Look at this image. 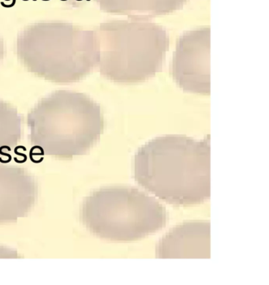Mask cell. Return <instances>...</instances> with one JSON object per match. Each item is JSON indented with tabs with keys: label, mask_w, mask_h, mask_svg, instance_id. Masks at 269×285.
<instances>
[{
	"label": "cell",
	"mask_w": 269,
	"mask_h": 285,
	"mask_svg": "<svg viewBox=\"0 0 269 285\" xmlns=\"http://www.w3.org/2000/svg\"><path fill=\"white\" fill-rule=\"evenodd\" d=\"M135 181L166 202L198 205L211 195V145L208 136L195 140L165 135L142 145L134 156Z\"/></svg>",
	"instance_id": "obj_1"
},
{
	"label": "cell",
	"mask_w": 269,
	"mask_h": 285,
	"mask_svg": "<svg viewBox=\"0 0 269 285\" xmlns=\"http://www.w3.org/2000/svg\"><path fill=\"white\" fill-rule=\"evenodd\" d=\"M103 70L115 82L130 85L149 80L161 71L169 49V35L147 19L115 21L105 28Z\"/></svg>",
	"instance_id": "obj_2"
},
{
	"label": "cell",
	"mask_w": 269,
	"mask_h": 285,
	"mask_svg": "<svg viewBox=\"0 0 269 285\" xmlns=\"http://www.w3.org/2000/svg\"><path fill=\"white\" fill-rule=\"evenodd\" d=\"M92 208L95 231L113 241L141 239L163 229L167 222L164 206L133 187L102 190L95 197Z\"/></svg>",
	"instance_id": "obj_3"
},
{
	"label": "cell",
	"mask_w": 269,
	"mask_h": 285,
	"mask_svg": "<svg viewBox=\"0 0 269 285\" xmlns=\"http://www.w3.org/2000/svg\"><path fill=\"white\" fill-rule=\"evenodd\" d=\"M171 73L185 92L210 95V27L186 31L178 38Z\"/></svg>",
	"instance_id": "obj_4"
},
{
	"label": "cell",
	"mask_w": 269,
	"mask_h": 285,
	"mask_svg": "<svg viewBox=\"0 0 269 285\" xmlns=\"http://www.w3.org/2000/svg\"><path fill=\"white\" fill-rule=\"evenodd\" d=\"M210 222L189 221L170 231L157 244L158 258H210Z\"/></svg>",
	"instance_id": "obj_5"
},
{
	"label": "cell",
	"mask_w": 269,
	"mask_h": 285,
	"mask_svg": "<svg viewBox=\"0 0 269 285\" xmlns=\"http://www.w3.org/2000/svg\"><path fill=\"white\" fill-rule=\"evenodd\" d=\"M188 0H102L107 11L128 18L147 19L181 10Z\"/></svg>",
	"instance_id": "obj_6"
},
{
	"label": "cell",
	"mask_w": 269,
	"mask_h": 285,
	"mask_svg": "<svg viewBox=\"0 0 269 285\" xmlns=\"http://www.w3.org/2000/svg\"><path fill=\"white\" fill-rule=\"evenodd\" d=\"M39 149L41 151V153H44V149H42V147H40V146H39V145H35V146H33L31 149H30V152H29V157H30V160H31V161L32 162H33V163H35V164H39V163H40V162H42L43 160H44V157H41L40 158V160H35L33 158V150L34 149Z\"/></svg>",
	"instance_id": "obj_7"
},
{
	"label": "cell",
	"mask_w": 269,
	"mask_h": 285,
	"mask_svg": "<svg viewBox=\"0 0 269 285\" xmlns=\"http://www.w3.org/2000/svg\"><path fill=\"white\" fill-rule=\"evenodd\" d=\"M18 149H22L24 151H26V148H25V146H22V145H19V146H17V147L14 149V153H15V154H17V155H18V156H23V157H24V160H21V161H22V163H25V161L27 160V156L25 155V154H24V153H18Z\"/></svg>",
	"instance_id": "obj_8"
},
{
	"label": "cell",
	"mask_w": 269,
	"mask_h": 285,
	"mask_svg": "<svg viewBox=\"0 0 269 285\" xmlns=\"http://www.w3.org/2000/svg\"><path fill=\"white\" fill-rule=\"evenodd\" d=\"M3 149H7L9 151H11V149H10L9 146H7V145H3V146H2V147H0V154H1V155H3V156H7V157L9 158V160H11V159H12V156H11V155L8 154V153H3V151H2Z\"/></svg>",
	"instance_id": "obj_9"
},
{
	"label": "cell",
	"mask_w": 269,
	"mask_h": 285,
	"mask_svg": "<svg viewBox=\"0 0 269 285\" xmlns=\"http://www.w3.org/2000/svg\"><path fill=\"white\" fill-rule=\"evenodd\" d=\"M15 3H16V0H13L12 3H11V4H10V5H6V4H5V3H4V2H1V5L3 6V7H5V8H11L15 5Z\"/></svg>",
	"instance_id": "obj_10"
},
{
	"label": "cell",
	"mask_w": 269,
	"mask_h": 285,
	"mask_svg": "<svg viewBox=\"0 0 269 285\" xmlns=\"http://www.w3.org/2000/svg\"><path fill=\"white\" fill-rule=\"evenodd\" d=\"M42 1H50V0H42Z\"/></svg>",
	"instance_id": "obj_11"
},
{
	"label": "cell",
	"mask_w": 269,
	"mask_h": 285,
	"mask_svg": "<svg viewBox=\"0 0 269 285\" xmlns=\"http://www.w3.org/2000/svg\"><path fill=\"white\" fill-rule=\"evenodd\" d=\"M60 1H67V0H60Z\"/></svg>",
	"instance_id": "obj_12"
},
{
	"label": "cell",
	"mask_w": 269,
	"mask_h": 285,
	"mask_svg": "<svg viewBox=\"0 0 269 285\" xmlns=\"http://www.w3.org/2000/svg\"><path fill=\"white\" fill-rule=\"evenodd\" d=\"M5 1H10V0H5Z\"/></svg>",
	"instance_id": "obj_13"
},
{
	"label": "cell",
	"mask_w": 269,
	"mask_h": 285,
	"mask_svg": "<svg viewBox=\"0 0 269 285\" xmlns=\"http://www.w3.org/2000/svg\"><path fill=\"white\" fill-rule=\"evenodd\" d=\"M33 1H35V2H36V0H33Z\"/></svg>",
	"instance_id": "obj_14"
}]
</instances>
